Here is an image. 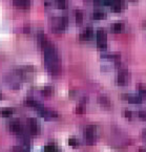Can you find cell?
<instances>
[{"label": "cell", "instance_id": "obj_1", "mask_svg": "<svg viewBox=\"0 0 146 152\" xmlns=\"http://www.w3.org/2000/svg\"><path fill=\"white\" fill-rule=\"evenodd\" d=\"M38 40L43 49V53H44L45 66H46L47 70L52 75L57 76L61 72V62L56 47L46 40L43 34H39Z\"/></svg>", "mask_w": 146, "mask_h": 152}, {"label": "cell", "instance_id": "obj_2", "mask_svg": "<svg viewBox=\"0 0 146 152\" xmlns=\"http://www.w3.org/2000/svg\"><path fill=\"white\" fill-rule=\"evenodd\" d=\"M25 128L29 135H36L40 132V125L35 118H27L25 120Z\"/></svg>", "mask_w": 146, "mask_h": 152}, {"label": "cell", "instance_id": "obj_3", "mask_svg": "<svg viewBox=\"0 0 146 152\" xmlns=\"http://www.w3.org/2000/svg\"><path fill=\"white\" fill-rule=\"evenodd\" d=\"M85 140L88 144H94L97 140V126L96 125H87L84 130Z\"/></svg>", "mask_w": 146, "mask_h": 152}, {"label": "cell", "instance_id": "obj_4", "mask_svg": "<svg viewBox=\"0 0 146 152\" xmlns=\"http://www.w3.org/2000/svg\"><path fill=\"white\" fill-rule=\"evenodd\" d=\"M37 111L39 112L40 115H42L45 119H55V118H58V112L51 109V108L44 107L43 105H41L40 107L37 109Z\"/></svg>", "mask_w": 146, "mask_h": 152}, {"label": "cell", "instance_id": "obj_5", "mask_svg": "<svg viewBox=\"0 0 146 152\" xmlns=\"http://www.w3.org/2000/svg\"><path fill=\"white\" fill-rule=\"evenodd\" d=\"M106 34L104 31H97V45L100 49H105L107 45L106 41Z\"/></svg>", "mask_w": 146, "mask_h": 152}, {"label": "cell", "instance_id": "obj_6", "mask_svg": "<svg viewBox=\"0 0 146 152\" xmlns=\"http://www.w3.org/2000/svg\"><path fill=\"white\" fill-rule=\"evenodd\" d=\"M13 152H29V139H23L20 144L13 147Z\"/></svg>", "mask_w": 146, "mask_h": 152}, {"label": "cell", "instance_id": "obj_7", "mask_svg": "<svg viewBox=\"0 0 146 152\" xmlns=\"http://www.w3.org/2000/svg\"><path fill=\"white\" fill-rule=\"evenodd\" d=\"M128 80V72L126 69H121L118 74L117 82L119 85H125Z\"/></svg>", "mask_w": 146, "mask_h": 152}, {"label": "cell", "instance_id": "obj_8", "mask_svg": "<svg viewBox=\"0 0 146 152\" xmlns=\"http://www.w3.org/2000/svg\"><path fill=\"white\" fill-rule=\"evenodd\" d=\"M44 152H60V149L55 142H48L44 146Z\"/></svg>", "mask_w": 146, "mask_h": 152}, {"label": "cell", "instance_id": "obj_9", "mask_svg": "<svg viewBox=\"0 0 146 152\" xmlns=\"http://www.w3.org/2000/svg\"><path fill=\"white\" fill-rule=\"evenodd\" d=\"M14 4L18 9H29L31 5V0H14Z\"/></svg>", "mask_w": 146, "mask_h": 152}, {"label": "cell", "instance_id": "obj_10", "mask_svg": "<svg viewBox=\"0 0 146 152\" xmlns=\"http://www.w3.org/2000/svg\"><path fill=\"white\" fill-rule=\"evenodd\" d=\"M126 99H127L128 102L131 104H140L142 102V100H143V99L140 96V94H128V96H126Z\"/></svg>", "mask_w": 146, "mask_h": 152}, {"label": "cell", "instance_id": "obj_11", "mask_svg": "<svg viewBox=\"0 0 146 152\" xmlns=\"http://www.w3.org/2000/svg\"><path fill=\"white\" fill-rule=\"evenodd\" d=\"M92 35H94V33H92V29L90 28V27H87L85 31H83L82 33H81L80 39H81V40H90V39H92Z\"/></svg>", "mask_w": 146, "mask_h": 152}, {"label": "cell", "instance_id": "obj_12", "mask_svg": "<svg viewBox=\"0 0 146 152\" xmlns=\"http://www.w3.org/2000/svg\"><path fill=\"white\" fill-rule=\"evenodd\" d=\"M99 102H100V104H101L102 106H105V107H109V106L112 105L109 99H108L107 96H99Z\"/></svg>", "mask_w": 146, "mask_h": 152}, {"label": "cell", "instance_id": "obj_13", "mask_svg": "<svg viewBox=\"0 0 146 152\" xmlns=\"http://www.w3.org/2000/svg\"><path fill=\"white\" fill-rule=\"evenodd\" d=\"M112 33H121L122 31H123V24H122L121 22H117V23H115V24L112 25Z\"/></svg>", "mask_w": 146, "mask_h": 152}, {"label": "cell", "instance_id": "obj_14", "mask_svg": "<svg viewBox=\"0 0 146 152\" xmlns=\"http://www.w3.org/2000/svg\"><path fill=\"white\" fill-rule=\"evenodd\" d=\"M13 112H14V109L10 107H5V108H2V109H0V114L2 116H10Z\"/></svg>", "mask_w": 146, "mask_h": 152}, {"label": "cell", "instance_id": "obj_15", "mask_svg": "<svg viewBox=\"0 0 146 152\" xmlns=\"http://www.w3.org/2000/svg\"><path fill=\"white\" fill-rule=\"evenodd\" d=\"M53 92H54V88H53V86H45V87H43L42 89V94L43 96H51V94H53Z\"/></svg>", "mask_w": 146, "mask_h": 152}, {"label": "cell", "instance_id": "obj_16", "mask_svg": "<svg viewBox=\"0 0 146 152\" xmlns=\"http://www.w3.org/2000/svg\"><path fill=\"white\" fill-rule=\"evenodd\" d=\"M105 14L103 13V12H95L94 14H92V18L95 19V20H102V19H105Z\"/></svg>", "mask_w": 146, "mask_h": 152}, {"label": "cell", "instance_id": "obj_17", "mask_svg": "<svg viewBox=\"0 0 146 152\" xmlns=\"http://www.w3.org/2000/svg\"><path fill=\"white\" fill-rule=\"evenodd\" d=\"M68 144H70V146H72V147L76 148L79 146V140L77 139L76 137H68Z\"/></svg>", "mask_w": 146, "mask_h": 152}, {"label": "cell", "instance_id": "obj_18", "mask_svg": "<svg viewBox=\"0 0 146 152\" xmlns=\"http://www.w3.org/2000/svg\"><path fill=\"white\" fill-rule=\"evenodd\" d=\"M76 111L78 112V113H83L84 111H85V102H84V100H82L79 103V105L77 106L76 108Z\"/></svg>", "mask_w": 146, "mask_h": 152}, {"label": "cell", "instance_id": "obj_19", "mask_svg": "<svg viewBox=\"0 0 146 152\" xmlns=\"http://www.w3.org/2000/svg\"><path fill=\"white\" fill-rule=\"evenodd\" d=\"M83 21V13L81 11H77L76 12V22L78 24H81Z\"/></svg>", "mask_w": 146, "mask_h": 152}, {"label": "cell", "instance_id": "obj_20", "mask_svg": "<svg viewBox=\"0 0 146 152\" xmlns=\"http://www.w3.org/2000/svg\"><path fill=\"white\" fill-rule=\"evenodd\" d=\"M139 94L142 99H146V87H144V86H140Z\"/></svg>", "mask_w": 146, "mask_h": 152}, {"label": "cell", "instance_id": "obj_21", "mask_svg": "<svg viewBox=\"0 0 146 152\" xmlns=\"http://www.w3.org/2000/svg\"><path fill=\"white\" fill-rule=\"evenodd\" d=\"M139 116L142 118V119H146V111H139Z\"/></svg>", "mask_w": 146, "mask_h": 152}, {"label": "cell", "instance_id": "obj_22", "mask_svg": "<svg viewBox=\"0 0 146 152\" xmlns=\"http://www.w3.org/2000/svg\"><path fill=\"white\" fill-rule=\"evenodd\" d=\"M125 116H127V118H129V119H131V112L129 111V110H126V111H125Z\"/></svg>", "mask_w": 146, "mask_h": 152}, {"label": "cell", "instance_id": "obj_23", "mask_svg": "<svg viewBox=\"0 0 146 152\" xmlns=\"http://www.w3.org/2000/svg\"><path fill=\"white\" fill-rule=\"evenodd\" d=\"M142 134H143V137H144V139L146 140V128L143 130V132H142Z\"/></svg>", "mask_w": 146, "mask_h": 152}, {"label": "cell", "instance_id": "obj_24", "mask_svg": "<svg viewBox=\"0 0 146 152\" xmlns=\"http://www.w3.org/2000/svg\"><path fill=\"white\" fill-rule=\"evenodd\" d=\"M139 152H146V151H145L144 149H142V148H141V149H139Z\"/></svg>", "mask_w": 146, "mask_h": 152}, {"label": "cell", "instance_id": "obj_25", "mask_svg": "<svg viewBox=\"0 0 146 152\" xmlns=\"http://www.w3.org/2000/svg\"><path fill=\"white\" fill-rule=\"evenodd\" d=\"M144 25H145V26H146V22H145V23H144Z\"/></svg>", "mask_w": 146, "mask_h": 152}, {"label": "cell", "instance_id": "obj_26", "mask_svg": "<svg viewBox=\"0 0 146 152\" xmlns=\"http://www.w3.org/2000/svg\"><path fill=\"white\" fill-rule=\"evenodd\" d=\"M0 99H1V94H0Z\"/></svg>", "mask_w": 146, "mask_h": 152}]
</instances>
